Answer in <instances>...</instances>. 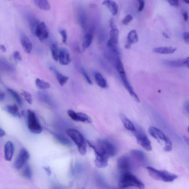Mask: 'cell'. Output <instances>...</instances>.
Instances as JSON below:
<instances>
[{"mask_svg": "<svg viewBox=\"0 0 189 189\" xmlns=\"http://www.w3.org/2000/svg\"><path fill=\"white\" fill-rule=\"evenodd\" d=\"M110 26L111 30L110 33V38L107 43L109 48L113 46L118 45L119 35V31L116 27L112 19L110 20Z\"/></svg>", "mask_w": 189, "mask_h": 189, "instance_id": "obj_11", "label": "cell"}, {"mask_svg": "<svg viewBox=\"0 0 189 189\" xmlns=\"http://www.w3.org/2000/svg\"><path fill=\"white\" fill-rule=\"evenodd\" d=\"M30 158V154L27 150L25 148L21 149L14 162V168L17 170L21 169L27 164Z\"/></svg>", "mask_w": 189, "mask_h": 189, "instance_id": "obj_9", "label": "cell"}, {"mask_svg": "<svg viewBox=\"0 0 189 189\" xmlns=\"http://www.w3.org/2000/svg\"><path fill=\"white\" fill-rule=\"evenodd\" d=\"M15 148L13 143L11 141L7 142L4 147V158L8 162L11 161L12 159Z\"/></svg>", "mask_w": 189, "mask_h": 189, "instance_id": "obj_17", "label": "cell"}, {"mask_svg": "<svg viewBox=\"0 0 189 189\" xmlns=\"http://www.w3.org/2000/svg\"><path fill=\"white\" fill-rule=\"evenodd\" d=\"M60 33L62 37V41L64 44H67V32L65 30H62L60 31Z\"/></svg>", "mask_w": 189, "mask_h": 189, "instance_id": "obj_39", "label": "cell"}, {"mask_svg": "<svg viewBox=\"0 0 189 189\" xmlns=\"http://www.w3.org/2000/svg\"><path fill=\"white\" fill-rule=\"evenodd\" d=\"M162 35L165 38H166L167 39H169V36L165 32H163L162 33Z\"/></svg>", "mask_w": 189, "mask_h": 189, "instance_id": "obj_53", "label": "cell"}, {"mask_svg": "<svg viewBox=\"0 0 189 189\" xmlns=\"http://www.w3.org/2000/svg\"><path fill=\"white\" fill-rule=\"evenodd\" d=\"M58 61L60 64L63 65H67L71 61V56L68 50L65 48H62L59 51Z\"/></svg>", "mask_w": 189, "mask_h": 189, "instance_id": "obj_15", "label": "cell"}, {"mask_svg": "<svg viewBox=\"0 0 189 189\" xmlns=\"http://www.w3.org/2000/svg\"><path fill=\"white\" fill-rule=\"evenodd\" d=\"M9 1H13V0H9Z\"/></svg>", "mask_w": 189, "mask_h": 189, "instance_id": "obj_56", "label": "cell"}, {"mask_svg": "<svg viewBox=\"0 0 189 189\" xmlns=\"http://www.w3.org/2000/svg\"><path fill=\"white\" fill-rule=\"evenodd\" d=\"M98 149L109 158L113 157L117 152L115 145L107 139H99L98 141Z\"/></svg>", "mask_w": 189, "mask_h": 189, "instance_id": "obj_5", "label": "cell"}, {"mask_svg": "<svg viewBox=\"0 0 189 189\" xmlns=\"http://www.w3.org/2000/svg\"><path fill=\"white\" fill-rule=\"evenodd\" d=\"M148 173L154 179L166 182H173L178 178L176 175L166 170H158L151 167H147Z\"/></svg>", "mask_w": 189, "mask_h": 189, "instance_id": "obj_2", "label": "cell"}, {"mask_svg": "<svg viewBox=\"0 0 189 189\" xmlns=\"http://www.w3.org/2000/svg\"><path fill=\"white\" fill-rule=\"evenodd\" d=\"M131 45V44L129 43H128V42L127 41V43H126L125 46L126 49H129V48H130V47Z\"/></svg>", "mask_w": 189, "mask_h": 189, "instance_id": "obj_51", "label": "cell"}, {"mask_svg": "<svg viewBox=\"0 0 189 189\" xmlns=\"http://www.w3.org/2000/svg\"><path fill=\"white\" fill-rule=\"evenodd\" d=\"M119 170L121 174L130 172L131 169V162L128 156H124L119 158L117 161Z\"/></svg>", "mask_w": 189, "mask_h": 189, "instance_id": "obj_12", "label": "cell"}, {"mask_svg": "<svg viewBox=\"0 0 189 189\" xmlns=\"http://www.w3.org/2000/svg\"><path fill=\"white\" fill-rule=\"evenodd\" d=\"M170 4L173 7H178L179 5V0H167Z\"/></svg>", "mask_w": 189, "mask_h": 189, "instance_id": "obj_42", "label": "cell"}, {"mask_svg": "<svg viewBox=\"0 0 189 189\" xmlns=\"http://www.w3.org/2000/svg\"><path fill=\"white\" fill-rule=\"evenodd\" d=\"M50 68L51 71L55 74L57 81L60 85L63 86L67 83L69 78L60 73L55 68L51 67Z\"/></svg>", "mask_w": 189, "mask_h": 189, "instance_id": "obj_25", "label": "cell"}, {"mask_svg": "<svg viewBox=\"0 0 189 189\" xmlns=\"http://www.w3.org/2000/svg\"><path fill=\"white\" fill-rule=\"evenodd\" d=\"M68 116L72 120L76 122H81L90 123L92 122L91 119L87 114L82 112H76L72 110L67 111Z\"/></svg>", "mask_w": 189, "mask_h": 189, "instance_id": "obj_13", "label": "cell"}, {"mask_svg": "<svg viewBox=\"0 0 189 189\" xmlns=\"http://www.w3.org/2000/svg\"><path fill=\"white\" fill-rule=\"evenodd\" d=\"M36 85L38 88L41 90L49 89L51 86L49 82L44 81L39 78L36 79Z\"/></svg>", "mask_w": 189, "mask_h": 189, "instance_id": "obj_30", "label": "cell"}, {"mask_svg": "<svg viewBox=\"0 0 189 189\" xmlns=\"http://www.w3.org/2000/svg\"><path fill=\"white\" fill-rule=\"evenodd\" d=\"M184 139L185 142H186V143L188 145H189V138L187 136H184Z\"/></svg>", "mask_w": 189, "mask_h": 189, "instance_id": "obj_52", "label": "cell"}, {"mask_svg": "<svg viewBox=\"0 0 189 189\" xmlns=\"http://www.w3.org/2000/svg\"><path fill=\"white\" fill-rule=\"evenodd\" d=\"M138 41V37L135 30L130 31L128 36V42L131 44L136 43Z\"/></svg>", "mask_w": 189, "mask_h": 189, "instance_id": "obj_31", "label": "cell"}, {"mask_svg": "<svg viewBox=\"0 0 189 189\" xmlns=\"http://www.w3.org/2000/svg\"><path fill=\"white\" fill-rule=\"evenodd\" d=\"M5 94L0 90V102L3 101L5 98Z\"/></svg>", "mask_w": 189, "mask_h": 189, "instance_id": "obj_47", "label": "cell"}, {"mask_svg": "<svg viewBox=\"0 0 189 189\" xmlns=\"http://www.w3.org/2000/svg\"><path fill=\"white\" fill-rule=\"evenodd\" d=\"M7 91L12 96L14 99L16 100V101L17 102L18 104H19L20 105H22V101L21 98L17 92L12 89H10V88H8L7 89Z\"/></svg>", "mask_w": 189, "mask_h": 189, "instance_id": "obj_32", "label": "cell"}, {"mask_svg": "<svg viewBox=\"0 0 189 189\" xmlns=\"http://www.w3.org/2000/svg\"><path fill=\"white\" fill-rule=\"evenodd\" d=\"M138 3L139 4V7L138 8V11L141 12L143 9L144 7V0H138Z\"/></svg>", "mask_w": 189, "mask_h": 189, "instance_id": "obj_43", "label": "cell"}, {"mask_svg": "<svg viewBox=\"0 0 189 189\" xmlns=\"http://www.w3.org/2000/svg\"><path fill=\"white\" fill-rule=\"evenodd\" d=\"M102 4L107 7L112 15H115L117 14L118 6L115 2L113 0H105Z\"/></svg>", "mask_w": 189, "mask_h": 189, "instance_id": "obj_24", "label": "cell"}, {"mask_svg": "<svg viewBox=\"0 0 189 189\" xmlns=\"http://www.w3.org/2000/svg\"><path fill=\"white\" fill-rule=\"evenodd\" d=\"M120 117L124 127L126 130L132 132L135 131L136 130L135 126L128 117L123 114H120Z\"/></svg>", "mask_w": 189, "mask_h": 189, "instance_id": "obj_23", "label": "cell"}, {"mask_svg": "<svg viewBox=\"0 0 189 189\" xmlns=\"http://www.w3.org/2000/svg\"><path fill=\"white\" fill-rule=\"evenodd\" d=\"M22 175L24 177L28 180H31L32 177V172L31 166L29 165H26L24 168Z\"/></svg>", "mask_w": 189, "mask_h": 189, "instance_id": "obj_33", "label": "cell"}, {"mask_svg": "<svg viewBox=\"0 0 189 189\" xmlns=\"http://www.w3.org/2000/svg\"><path fill=\"white\" fill-rule=\"evenodd\" d=\"M130 153L133 157L142 163H146L147 161L146 155L142 151L133 149L131 151Z\"/></svg>", "mask_w": 189, "mask_h": 189, "instance_id": "obj_19", "label": "cell"}, {"mask_svg": "<svg viewBox=\"0 0 189 189\" xmlns=\"http://www.w3.org/2000/svg\"><path fill=\"white\" fill-rule=\"evenodd\" d=\"M94 29L91 28L89 32L86 33L84 36L82 47L84 49H86L90 47L92 43L93 39V33Z\"/></svg>", "mask_w": 189, "mask_h": 189, "instance_id": "obj_22", "label": "cell"}, {"mask_svg": "<svg viewBox=\"0 0 189 189\" xmlns=\"http://www.w3.org/2000/svg\"><path fill=\"white\" fill-rule=\"evenodd\" d=\"M184 19L185 21H187L188 19V13L185 12L183 14Z\"/></svg>", "mask_w": 189, "mask_h": 189, "instance_id": "obj_50", "label": "cell"}, {"mask_svg": "<svg viewBox=\"0 0 189 189\" xmlns=\"http://www.w3.org/2000/svg\"><path fill=\"white\" fill-rule=\"evenodd\" d=\"M183 39L186 43L188 44L189 43V34L188 32H185L183 35Z\"/></svg>", "mask_w": 189, "mask_h": 189, "instance_id": "obj_44", "label": "cell"}, {"mask_svg": "<svg viewBox=\"0 0 189 189\" xmlns=\"http://www.w3.org/2000/svg\"><path fill=\"white\" fill-rule=\"evenodd\" d=\"M22 94L26 101L29 104H32L33 102V99H32L31 94L29 92L25 91V90H23Z\"/></svg>", "mask_w": 189, "mask_h": 189, "instance_id": "obj_37", "label": "cell"}, {"mask_svg": "<svg viewBox=\"0 0 189 189\" xmlns=\"http://www.w3.org/2000/svg\"><path fill=\"white\" fill-rule=\"evenodd\" d=\"M89 146L94 150L95 155L94 161L95 165L98 168H104L108 166L109 158L106 157L98 149L94 144L89 141H87Z\"/></svg>", "mask_w": 189, "mask_h": 189, "instance_id": "obj_8", "label": "cell"}, {"mask_svg": "<svg viewBox=\"0 0 189 189\" xmlns=\"http://www.w3.org/2000/svg\"><path fill=\"white\" fill-rule=\"evenodd\" d=\"M119 74L120 78H121L123 84L126 90H127L131 96L136 101L139 103L140 102L139 98L138 97L137 94L134 92L133 88L129 82H128L125 72H121Z\"/></svg>", "mask_w": 189, "mask_h": 189, "instance_id": "obj_14", "label": "cell"}, {"mask_svg": "<svg viewBox=\"0 0 189 189\" xmlns=\"http://www.w3.org/2000/svg\"><path fill=\"white\" fill-rule=\"evenodd\" d=\"M21 42L24 51L26 53L30 54L32 49V42L29 38L25 33H22L21 35Z\"/></svg>", "mask_w": 189, "mask_h": 189, "instance_id": "obj_18", "label": "cell"}, {"mask_svg": "<svg viewBox=\"0 0 189 189\" xmlns=\"http://www.w3.org/2000/svg\"><path fill=\"white\" fill-rule=\"evenodd\" d=\"M136 138L138 144L147 151H150L152 147L150 140L146 135L145 133L140 128H136L135 131L133 132Z\"/></svg>", "mask_w": 189, "mask_h": 189, "instance_id": "obj_7", "label": "cell"}, {"mask_svg": "<svg viewBox=\"0 0 189 189\" xmlns=\"http://www.w3.org/2000/svg\"><path fill=\"white\" fill-rule=\"evenodd\" d=\"M38 97L39 99L42 101L45 102L46 103L50 104L51 102V100L49 95L47 94L44 92H39L38 94Z\"/></svg>", "mask_w": 189, "mask_h": 189, "instance_id": "obj_36", "label": "cell"}, {"mask_svg": "<svg viewBox=\"0 0 189 189\" xmlns=\"http://www.w3.org/2000/svg\"><path fill=\"white\" fill-rule=\"evenodd\" d=\"M0 64H1L2 67L6 70L12 72L15 71V69L13 66L11 65L8 62L6 61V60H1Z\"/></svg>", "mask_w": 189, "mask_h": 189, "instance_id": "obj_35", "label": "cell"}, {"mask_svg": "<svg viewBox=\"0 0 189 189\" xmlns=\"http://www.w3.org/2000/svg\"><path fill=\"white\" fill-rule=\"evenodd\" d=\"M0 81H1V78H0Z\"/></svg>", "mask_w": 189, "mask_h": 189, "instance_id": "obj_55", "label": "cell"}, {"mask_svg": "<svg viewBox=\"0 0 189 189\" xmlns=\"http://www.w3.org/2000/svg\"><path fill=\"white\" fill-rule=\"evenodd\" d=\"M149 133L153 138L159 142H163L164 143V150L166 152H170L172 148V144L169 138L165 135L162 131L154 127H150Z\"/></svg>", "mask_w": 189, "mask_h": 189, "instance_id": "obj_4", "label": "cell"}, {"mask_svg": "<svg viewBox=\"0 0 189 189\" xmlns=\"http://www.w3.org/2000/svg\"><path fill=\"white\" fill-rule=\"evenodd\" d=\"M50 49H51L52 57L53 59L56 61H58L59 51L58 50L57 45L55 43L52 44Z\"/></svg>", "mask_w": 189, "mask_h": 189, "instance_id": "obj_34", "label": "cell"}, {"mask_svg": "<svg viewBox=\"0 0 189 189\" xmlns=\"http://www.w3.org/2000/svg\"><path fill=\"white\" fill-rule=\"evenodd\" d=\"M183 1H184L185 3L188 4L189 3V0H183Z\"/></svg>", "mask_w": 189, "mask_h": 189, "instance_id": "obj_54", "label": "cell"}, {"mask_svg": "<svg viewBox=\"0 0 189 189\" xmlns=\"http://www.w3.org/2000/svg\"><path fill=\"white\" fill-rule=\"evenodd\" d=\"M66 133L73 141L77 147L78 151L82 156L86 153V144L83 136L79 131L73 128H68Z\"/></svg>", "mask_w": 189, "mask_h": 189, "instance_id": "obj_3", "label": "cell"}, {"mask_svg": "<svg viewBox=\"0 0 189 189\" xmlns=\"http://www.w3.org/2000/svg\"><path fill=\"white\" fill-rule=\"evenodd\" d=\"M5 110L7 113L14 117L21 118L23 115L24 112H20L18 106L15 104L7 106L5 108Z\"/></svg>", "mask_w": 189, "mask_h": 189, "instance_id": "obj_21", "label": "cell"}, {"mask_svg": "<svg viewBox=\"0 0 189 189\" xmlns=\"http://www.w3.org/2000/svg\"><path fill=\"white\" fill-rule=\"evenodd\" d=\"M6 133L4 130L0 128V138L5 135Z\"/></svg>", "mask_w": 189, "mask_h": 189, "instance_id": "obj_48", "label": "cell"}, {"mask_svg": "<svg viewBox=\"0 0 189 189\" xmlns=\"http://www.w3.org/2000/svg\"><path fill=\"white\" fill-rule=\"evenodd\" d=\"M35 2L38 7L44 11H49L51 8L48 0H35Z\"/></svg>", "mask_w": 189, "mask_h": 189, "instance_id": "obj_28", "label": "cell"}, {"mask_svg": "<svg viewBox=\"0 0 189 189\" xmlns=\"http://www.w3.org/2000/svg\"><path fill=\"white\" fill-rule=\"evenodd\" d=\"M27 125L32 133L40 134L43 131V128L35 112L30 109L27 110Z\"/></svg>", "mask_w": 189, "mask_h": 189, "instance_id": "obj_6", "label": "cell"}, {"mask_svg": "<svg viewBox=\"0 0 189 189\" xmlns=\"http://www.w3.org/2000/svg\"><path fill=\"white\" fill-rule=\"evenodd\" d=\"M56 139L60 143L64 146H72V142L71 140L61 134H57L55 135Z\"/></svg>", "mask_w": 189, "mask_h": 189, "instance_id": "obj_29", "label": "cell"}, {"mask_svg": "<svg viewBox=\"0 0 189 189\" xmlns=\"http://www.w3.org/2000/svg\"><path fill=\"white\" fill-rule=\"evenodd\" d=\"M189 101H186L184 104V108L185 111L187 114H189Z\"/></svg>", "mask_w": 189, "mask_h": 189, "instance_id": "obj_45", "label": "cell"}, {"mask_svg": "<svg viewBox=\"0 0 189 189\" xmlns=\"http://www.w3.org/2000/svg\"><path fill=\"white\" fill-rule=\"evenodd\" d=\"M189 57L184 59L166 61L164 62V64L166 66L170 67H189Z\"/></svg>", "mask_w": 189, "mask_h": 189, "instance_id": "obj_16", "label": "cell"}, {"mask_svg": "<svg viewBox=\"0 0 189 189\" xmlns=\"http://www.w3.org/2000/svg\"><path fill=\"white\" fill-rule=\"evenodd\" d=\"M133 19V18L131 15H128L126 16V17L124 18L123 21V23L124 25H128V23H130V22H131Z\"/></svg>", "mask_w": 189, "mask_h": 189, "instance_id": "obj_40", "label": "cell"}, {"mask_svg": "<svg viewBox=\"0 0 189 189\" xmlns=\"http://www.w3.org/2000/svg\"><path fill=\"white\" fill-rule=\"evenodd\" d=\"M13 56L14 59L17 61H21L22 59V57L21 54L18 51H16L14 52Z\"/></svg>", "mask_w": 189, "mask_h": 189, "instance_id": "obj_41", "label": "cell"}, {"mask_svg": "<svg viewBox=\"0 0 189 189\" xmlns=\"http://www.w3.org/2000/svg\"><path fill=\"white\" fill-rule=\"evenodd\" d=\"M44 170H45L46 173L49 176L51 175V172L50 168L48 167H43Z\"/></svg>", "mask_w": 189, "mask_h": 189, "instance_id": "obj_46", "label": "cell"}, {"mask_svg": "<svg viewBox=\"0 0 189 189\" xmlns=\"http://www.w3.org/2000/svg\"><path fill=\"white\" fill-rule=\"evenodd\" d=\"M176 48L171 47H159L153 49L154 53L160 54H172L176 51Z\"/></svg>", "mask_w": 189, "mask_h": 189, "instance_id": "obj_26", "label": "cell"}, {"mask_svg": "<svg viewBox=\"0 0 189 189\" xmlns=\"http://www.w3.org/2000/svg\"><path fill=\"white\" fill-rule=\"evenodd\" d=\"M81 71L82 75H83L84 77L85 78V79L88 82V83L90 84V85H92L93 82H92L91 80L90 79V78L89 75H88L86 70L84 69L83 68H82L81 69Z\"/></svg>", "mask_w": 189, "mask_h": 189, "instance_id": "obj_38", "label": "cell"}, {"mask_svg": "<svg viewBox=\"0 0 189 189\" xmlns=\"http://www.w3.org/2000/svg\"><path fill=\"white\" fill-rule=\"evenodd\" d=\"M32 33L41 41H43L47 39L49 35V30L46 24L44 22L41 21L36 26Z\"/></svg>", "mask_w": 189, "mask_h": 189, "instance_id": "obj_10", "label": "cell"}, {"mask_svg": "<svg viewBox=\"0 0 189 189\" xmlns=\"http://www.w3.org/2000/svg\"><path fill=\"white\" fill-rule=\"evenodd\" d=\"M77 16L80 25L82 29L86 30L87 27V17L85 10L82 8L78 10Z\"/></svg>", "mask_w": 189, "mask_h": 189, "instance_id": "obj_20", "label": "cell"}, {"mask_svg": "<svg viewBox=\"0 0 189 189\" xmlns=\"http://www.w3.org/2000/svg\"><path fill=\"white\" fill-rule=\"evenodd\" d=\"M0 49H1L2 51L4 52V53H5V52L7 51V49H6V48L4 45H0Z\"/></svg>", "mask_w": 189, "mask_h": 189, "instance_id": "obj_49", "label": "cell"}, {"mask_svg": "<svg viewBox=\"0 0 189 189\" xmlns=\"http://www.w3.org/2000/svg\"><path fill=\"white\" fill-rule=\"evenodd\" d=\"M119 186L120 188L135 187L143 189L144 185L141 181L130 172L121 174L119 181Z\"/></svg>", "mask_w": 189, "mask_h": 189, "instance_id": "obj_1", "label": "cell"}, {"mask_svg": "<svg viewBox=\"0 0 189 189\" xmlns=\"http://www.w3.org/2000/svg\"><path fill=\"white\" fill-rule=\"evenodd\" d=\"M94 79L97 85L102 88H106L107 86V82L106 80L99 72H95L94 73Z\"/></svg>", "mask_w": 189, "mask_h": 189, "instance_id": "obj_27", "label": "cell"}]
</instances>
